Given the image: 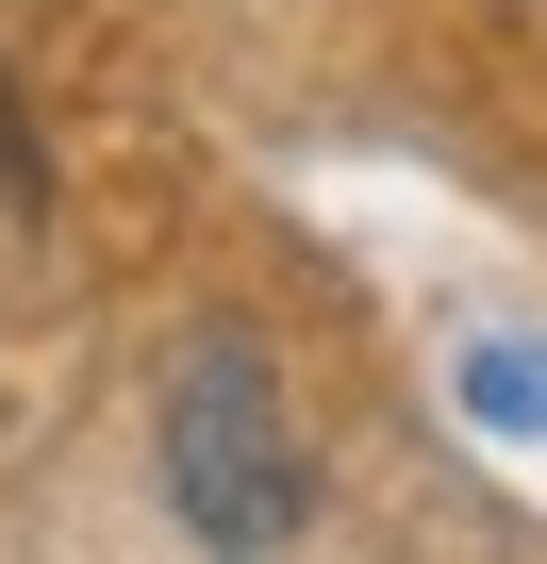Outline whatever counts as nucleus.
Wrapping results in <instances>:
<instances>
[{
    "mask_svg": "<svg viewBox=\"0 0 547 564\" xmlns=\"http://www.w3.org/2000/svg\"><path fill=\"white\" fill-rule=\"evenodd\" d=\"M150 465H166V514L216 547V564H265V547H299L316 514V448L283 415V366H265L249 333H199L150 399Z\"/></svg>",
    "mask_w": 547,
    "mask_h": 564,
    "instance_id": "nucleus-1",
    "label": "nucleus"
},
{
    "mask_svg": "<svg viewBox=\"0 0 547 564\" xmlns=\"http://www.w3.org/2000/svg\"><path fill=\"white\" fill-rule=\"evenodd\" d=\"M464 415L481 432H547V349H464Z\"/></svg>",
    "mask_w": 547,
    "mask_h": 564,
    "instance_id": "nucleus-2",
    "label": "nucleus"
}]
</instances>
